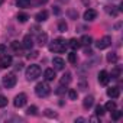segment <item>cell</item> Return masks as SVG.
I'll use <instances>...</instances> for the list:
<instances>
[{
	"label": "cell",
	"instance_id": "1",
	"mask_svg": "<svg viewBox=\"0 0 123 123\" xmlns=\"http://www.w3.org/2000/svg\"><path fill=\"white\" fill-rule=\"evenodd\" d=\"M65 48H67V43H65L64 39H61V38H56V39H54V41L49 43V51H51V52H58V54H61V52L65 51Z\"/></svg>",
	"mask_w": 123,
	"mask_h": 123
},
{
	"label": "cell",
	"instance_id": "2",
	"mask_svg": "<svg viewBox=\"0 0 123 123\" xmlns=\"http://www.w3.org/2000/svg\"><path fill=\"white\" fill-rule=\"evenodd\" d=\"M39 75H41V68H39V65L32 64V65H29V67L26 68V78H28L29 81L36 80Z\"/></svg>",
	"mask_w": 123,
	"mask_h": 123
},
{
	"label": "cell",
	"instance_id": "3",
	"mask_svg": "<svg viewBox=\"0 0 123 123\" xmlns=\"http://www.w3.org/2000/svg\"><path fill=\"white\" fill-rule=\"evenodd\" d=\"M35 93H36L38 97H46L51 93V87L46 83H38L36 87H35Z\"/></svg>",
	"mask_w": 123,
	"mask_h": 123
},
{
	"label": "cell",
	"instance_id": "4",
	"mask_svg": "<svg viewBox=\"0 0 123 123\" xmlns=\"http://www.w3.org/2000/svg\"><path fill=\"white\" fill-rule=\"evenodd\" d=\"M16 83H18V78H16L15 74H7V75L3 77V86H5V88H13L16 86Z\"/></svg>",
	"mask_w": 123,
	"mask_h": 123
},
{
	"label": "cell",
	"instance_id": "5",
	"mask_svg": "<svg viewBox=\"0 0 123 123\" xmlns=\"http://www.w3.org/2000/svg\"><path fill=\"white\" fill-rule=\"evenodd\" d=\"M111 45V38L110 36H103L101 39H98L97 42H96V46L98 48V49H106L107 46H110Z\"/></svg>",
	"mask_w": 123,
	"mask_h": 123
},
{
	"label": "cell",
	"instance_id": "6",
	"mask_svg": "<svg viewBox=\"0 0 123 123\" xmlns=\"http://www.w3.org/2000/svg\"><path fill=\"white\" fill-rule=\"evenodd\" d=\"M26 100H28L26 94H25V93H20V94H18V96L15 97L13 104H15V107H23V106L26 104Z\"/></svg>",
	"mask_w": 123,
	"mask_h": 123
},
{
	"label": "cell",
	"instance_id": "7",
	"mask_svg": "<svg viewBox=\"0 0 123 123\" xmlns=\"http://www.w3.org/2000/svg\"><path fill=\"white\" fill-rule=\"evenodd\" d=\"M12 65V56L7 54H3L2 58H0V67L2 68H9Z\"/></svg>",
	"mask_w": 123,
	"mask_h": 123
},
{
	"label": "cell",
	"instance_id": "8",
	"mask_svg": "<svg viewBox=\"0 0 123 123\" xmlns=\"http://www.w3.org/2000/svg\"><path fill=\"white\" fill-rule=\"evenodd\" d=\"M83 18H84V20H87V22H93V20L97 18V12H96L94 9H88V10L84 12Z\"/></svg>",
	"mask_w": 123,
	"mask_h": 123
},
{
	"label": "cell",
	"instance_id": "9",
	"mask_svg": "<svg viewBox=\"0 0 123 123\" xmlns=\"http://www.w3.org/2000/svg\"><path fill=\"white\" fill-rule=\"evenodd\" d=\"M109 80H110V75H109V73L107 71H100L98 73V83L100 84H103V86H106L107 83H109Z\"/></svg>",
	"mask_w": 123,
	"mask_h": 123
},
{
	"label": "cell",
	"instance_id": "10",
	"mask_svg": "<svg viewBox=\"0 0 123 123\" xmlns=\"http://www.w3.org/2000/svg\"><path fill=\"white\" fill-rule=\"evenodd\" d=\"M52 64H54L55 70H64V67H65L64 59H62V58H59V56H55V58L52 59Z\"/></svg>",
	"mask_w": 123,
	"mask_h": 123
},
{
	"label": "cell",
	"instance_id": "11",
	"mask_svg": "<svg viewBox=\"0 0 123 123\" xmlns=\"http://www.w3.org/2000/svg\"><path fill=\"white\" fill-rule=\"evenodd\" d=\"M22 45H23L25 49H32V46H33V39H32V36H31V35H26V36L23 38V41H22Z\"/></svg>",
	"mask_w": 123,
	"mask_h": 123
},
{
	"label": "cell",
	"instance_id": "12",
	"mask_svg": "<svg viewBox=\"0 0 123 123\" xmlns=\"http://www.w3.org/2000/svg\"><path fill=\"white\" fill-rule=\"evenodd\" d=\"M55 77H56V75H55V70H54V68H46V70L43 71V78H45L46 81H52Z\"/></svg>",
	"mask_w": 123,
	"mask_h": 123
},
{
	"label": "cell",
	"instance_id": "13",
	"mask_svg": "<svg viewBox=\"0 0 123 123\" xmlns=\"http://www.w3.org/2000/svg\"><path fill=\"white\" fill-rule=\"evenodd\" d=\"M36 42H38L41 46L46 45V42H48V35H46L45 32H39L38 36H36Z\"/></svg>",
	"mask_w": 123,
	"mask_h": 123
},
{
	"label": "cell",
	"instance_id": "14",
	"mask_svg": "<svg viewBox=\"0 0 123 123\" xmlns=\"http://www.w3.org/2000/svg\"><path fill=\"white\" fill-rule=\"evenodd\" d=\"M107 96L111 97V98H117L120 96V88L119 87H110V88H107Z\"/></svg>",
	"mask_w": 123,
	"mask_h": 123
},
{
	"label": "cell",
	"instance_id": "15",
	"mask_svg": "<svg viewBox=\"0 0 123 123\" xmlns=\"http://www.w3.org/2000/svg\"><path fill=\"white\" fill-rule=\"evenodd\" d=\"M71 83V73L67 71L62 77H61V86H68Z\"/></svg>",
	"mask_w": 123,
	"mask_h": 123
},
{
	"label": "cell",
	"instance_id": "16",
	"mask_svg": "<svg viewBox=\"0 0 123 123\" xmlns=\"http://www.w3.org/2000/svg\"><path fill=\"white\" fill-rule=\"evenodd\" d=\"M35 19H36L38 22H45V20L48 19V12H46V10H41V12H38L36 16H35Z\"/></svg>",
	"mask_w": 123,
	"mask_h": 123
},
{
	"label": "cell",
	"instance_id": "17",
	"mask_svg": "<svg viewBox=\"0 0 123 123\" xmlns=\"http://www.w3.org/2000/svg\"><path fill=\"white\" fill-rule=\"evenodd\" d=\"M93 104H94V97H93V96H87V97L84 98V101H83L84 109H90Z\"/></svg>",
	"mask_w": 123,
	"mask_h": 123
},
{
	"label": "cell",
	"instance_id": "18",
	"mask_svg": "<svg viewBox=\"0 0 123 123\" xmlns=\"http://www.w3.org/2000/svg\"><path fill=\"white\" fill-rule=\"evenodd\" d=\"M91 42H93V39H91V36H88V35H83L81 39H80V45H84V46L91 45Z\"/></svg>",
	"mask_w": 123,
	"mask_h": 123
},
{
	"label": "cell",
	"instance_id": "19",
	"mask_svg": "<svg viewBox=\"0 0 123 123\" xmlns=\"http://www.w3.org/2000/svg\"><path fill=\"white\" fill-rule=\"evenodd\" d=\"M22 48H23V45H22L19 41H13V42H12V49H13L16 54H20Z\"/></svg>",
	"mask_w": 123,
	"mask_h": 123
},
{
	"label": "cell",
	"instance_id": "20",
	"mask_svg": "<svg viewBox=\"0 0 123 123\" xmlns=\"http://www.w3.org/2000/svg\"><path fill=\"white\" fill-rule=\"evenodd\" d=\"M16 5L20 9H26V7L31 6V0H16Z\"/></svg>",
	"mask_w": 123,
	"mask_h": 123
},
{
	"label": "cell",
	"instance_id": "21",
	"mask_svg": "<svg viewBox=\"0 0 123 123\" xmlns=\"http://www.w3.org/2000/svg\"><path fill=\"white\" fill-rule=\"evenodd\" d=\"M106 12L109 13V15H111V16H117V13H119V9H116V6H106Z\"/></svg>",
	"mask_w": 123,
	"mask_h": 123
},
{
	"label": "cell",
	"instance_id": "22",
	"mask_svg": "<svg viewBox=\"0 0 123 123\" xmlns=\"http://www.w3.org/2000/svg\"><path fill=\"white\" fill-rule=\"evenodd\" d=\"M114 109H116V103L114 101H107L106 106H104V110L106 111H113Z\"/></svg>",
	"mask_w": 123,
	"mask_h": 123
},
{
	"label": "cell",
	"instance_id": "23",
	"mask_svg": "<svg viewBox=\"0 0 123 123\" xmlns=\"http://www.w3.org/2000/svg\"><path fill=\"white\" fill-rule=\"evenodd\" d=\"M68 29V25L65 23V20H59V23H58V31L59 32H65Z\"/></svg>",
	"mask_w": 123,
	"mask_h": 123
},
{
	"label": "cell",
	"instance_id": "24",
	"mask_svg": "<svg viewBox=\"0 0 123 123\" xmlns=\"http://www.w3.org/2000/svg\"><path fill=\"white\" fill-rule=\"evenodd\" d=\"M107 61H109V62H111V64L117 62V55H116L114 52H110V54H107Z\"/></svg>",
	"mask_w": 123,
	"mask_h": 123
},
{
	"label": "cell",
	"instance_id": "25",
	"mask_svg": "<svg viewBox=\"0 0 123 123\" xmlns=\"http://www.w3.org/2000/svg\"><path fill=\"white\" fill-rule=\"evenodd\" d=\"M68 97H70L71 100H77V97H78V93H77L74 88H70V90H68Z\"/></svg>",
	"mask_w": 123,
	"mask_h": 123
},
{
	"label": "cell",
	"instance_id": "26",
	"mask_svg": "<svg viewBox=\"0 0 123 123\" xmlns=\"http://www.w3.org/2000/svg\"><path fill=\"white\" fill-rule=\"evenodd\" d=\"M120 117H122V111H120V110H116V109H114V110L111 111V119H113V120H119Z\"/></svg>",
	"mask_w": 123,
	"mask_h": 123
},
{
	"label": "cell",
	"instance_id": "27",
	"mask_svg": "<svg viewBox=\"0 0 123 123\" xmlns=\"http://www.w3.org/2000/svg\"><path fill=\"white\" fill-rule=\"evenodd\" d=\"M28 19H29V16H28L26 13H19V15H18V20H19L20 23H25Z\"/></svg>",
	"mask_w": 123,
	"mask_h": 123
},
{
	"label": "cell",
	"instance_id": "28",
	"mask_svg": "<svg viewBox=\"0 0 123 123\" xmlns=\"http://www.w3.org/2000/svg\"><path fill=\"white\" fill-rule=\"evenodd\" d=\"M68 45H70L73 49H78V48H80V41H77V39H71Z\"/></svg>",
	"mask_w": 123,
	"mask_h": 123
},
{
	"label": "cell",
	"instance_id": "29",
	"mask_svg": "<svg viewBox=\"0 0 123 123\" xmlns=\"http://www.w3.org/2000/svg\"><path fill=\"white\" fill-rule=\"evenodd\" d=\"M119 75H120V68L114 67V68L111 70V74H110V77H111V78H119Z\"/></svg>",
	"mask_w": 123,
	"mask_h": 123
},
{
	"label": "cell",
	"instance_id": "30",
	"mask_svg": "<svg viewBox=\"0 0 123 123\" xmlns=\"http://www.w3.org/2000/svg\"><path fill=\"white\" fill-rule=\"evenodd\" d=\"M68 61H70L71 64H77V54H75V52L68 54Z\"/></svg>",
	"mask_w": 123,
	"mask_h": 123
},
{
	"label": "cell",
	"instance_id": "31",
	"mask_svg": "<svg viewBox=\"0 0 123 123\" xmlns=\"http://www.w3.org/2000/svg\"><path fill=\"white\" fill-rule=\"evenodd\" d=\"M36 111H38V107H36V106H31V107L26 110V113H28V114H31V116H35V114H36Z\"/></svg>",
	"mask_w": 123,
	"mask_h": 123
},
{
	"label": "cell",
	"instance_id": "32",
	"mask_svg": "<svg viewBox=\"0 0 123 123\" xmlns=\"http://www.w3.org/2000/svg\"><path fill=\"white\" fill-rule=\"evenodd\" d=\"M104 113H106V110H104L103 106H97V107H96V114H97V116H103Z\"/></svg>",
	"mask_w": 123,
	"mask_h": 123
},
{
	"label": "cell",
	"instance_id": "33",
	"mask_svg": "<svg viewBox=\"0 0 123 123\" xmlns=\"http://www.w3.org/2000/svg\"><path fill=\"white\" fill-rule=\"evenodd\" d=\"M5 106H7V98L3 94H0V107H5Z\"/></svg>",
	"mask_w": 123,
	"mask_h": 123
},
{
	"label": "cell",
	"instance_id": "34",
	"mask_svg": "<svg viewBox=\"0 0 123 123\" xmlns=\"http://www.w3.org/2000/svg\"><path fill=\"white\" fill-rule=\"evenodd\" d=\"M45 116H48V117H56V113H52V110L46 109L45 110Z\"/></svg>",
	"mask_w": 123,
	"mask_h": 123
},
{
	"label": "cell",
	"instance_id": "35",
	"mask_svg": "<svg viewBox=\"0 0 123 123\" xmlns=\"http://www.w3.org/2000/svg\"><path fill=\"white\" fill-rule=\"evenodd\" d=\"M38 54H39L38 51H33V52H32V55H31V54L28 55V58H29V59H31V58H36V56H38Z\"/></svg>",
	"mask_w": 123,
	"mask_h": 123
},
{
	"label": "cell",
	"instance_id": "36",
	"mask_svg": "<svg viewBox=\"0 0 123 123\" xmlns=\"http://www.w3.org/2000/svg\"><path fill=\"white\" fill-rule=\"evenodd\" d=\"M87 88V83L86 81H81L80 83V90H86Z\"/></svg>",
	"mask_w": 123,
	"mask_h": 123
},
{
	"label": "cell",
	"instance_id": "37",
	"mask_svg": "<svg viewBox=\"0 0 123 123\" xmlns=\"http://www.w3.org/2000/svg\"><path fill=\"white\" fill-rule=\"evenodd\" d=\"M5 51H6V45H0V56L5 54Z\"/></svg>",
	"mask_w": 123,
	"mask_h": 123
},
{
	"label": "cell",
	"instance_id": "38",
	"mask_svg": "<svg viewBox=\"0 0 123 123\" xmlns=\"http://www.w3.org/2000/svg\"><path fill=\"white\" fill-rule=\"evenodd\" d=\"M68 13H70V16H71L73 19H77V16H78V13H75V12H73V10H70Z\"/></svg>",
	"mask_w": 123,
	"mask_h": 123
},
{
	"label": "cell",
	"instance_id": "39",
	"mask_svg": "<svg viewBox=\"0 0 123 123\" xmlns=\"http://www.w3.org/2000/svg\"><path fill=\"white\" fill-rule=\"evenodd\" d=\"M62 93H64V88H62V87H59V88L56 90V94H62Z\"/></svg>",
	"mask_w": 123,
	"mask_h": 123
},
{
	"label": "cell",
	"instance_id": "40",
	"mask_svg": "<svg viewBox=\"0 0 123 123\" xmlns=\"http://www.w3.org/2000/svg\"><path fill=\"white\" fill-rule=\"evenodd\" d=\"M3 2H5V0H0V6H2V5H3Z\"/></svg>",
	"mask_w": 123,
	"mask_h": 123
}]
</instances>
